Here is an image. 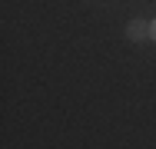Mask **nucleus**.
Instances as JSON below:
<instances>
[{"label": "nucleus", "instance_id": "nucleus-1", "mask_svg": "<svg viewBox=\"0 0 156 149\" xmlns=\"http://www.w3.org/2000/svg\"><path fill=\"white\" fill-rule=\"evenodd\" d=\"M150 33V23H143V20H133L129 23V40H143Z\"/></svg>", "mask_w": 156, "mask_h": 149}, {"label": "nucleus", "instance_id": "nucleus-2", "mask_svg": "<svg viewBox=\"0 0 156 149\" xmlns=\"http://www.w3.org/2000/svg\"><path fill=\"white\" fill-rule=\"evenodd\" d=\"M150 36H153V40H156V20H153V23H150Z\"/></svg>", "mask_w": 156, "mask_h": 149}]
</instances>
